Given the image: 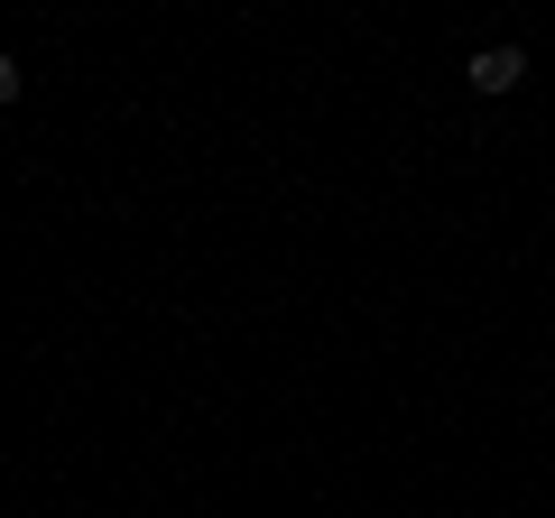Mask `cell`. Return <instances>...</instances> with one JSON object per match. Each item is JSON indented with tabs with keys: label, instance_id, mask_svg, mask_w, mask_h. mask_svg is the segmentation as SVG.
Here are the masks:
<instances>
[{
	"label": "cell",
	"instance_id": "obj_1",
	"mask_svg": "<svg viewBox=\"0 0 555 518\" xmlns=\"http://www.w3.org/2000/svg\"><path fill=\"white\" fill-rule=\"evenodd\" d=\"M518 75H528V56H518V47H481V56L463 65V83H473V93H518Z\"/></svg>",
	"mask_w": 555,
	"mask_h": 518
},
{
	"label": "cell",
	"instance_id": "obj_2",
	"mask_svg": "<svg viewBox=\"0 0 555 518\" xmlns=\"http://www.w3.org/2000/svg\"><path fill=\"white\" fill-rule=\"evenodd\" d=\"M0 102H20V56L0 47Z\"/></svg>",
	"mask_w": 555,
	"mask_h": 518
}]
</instances>
